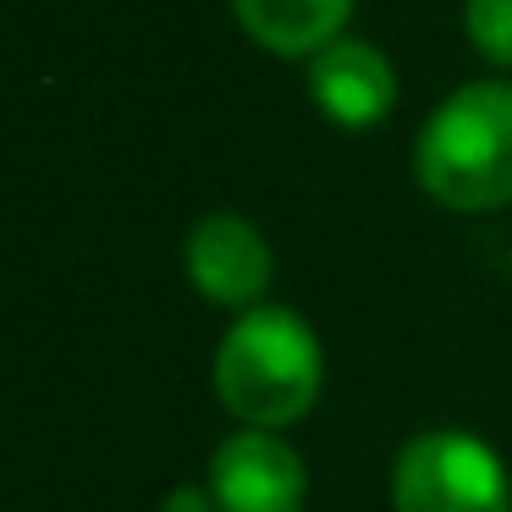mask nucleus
Listing matches in <instances>:
<instances>
[{"instance_id":"39448f33","label":"nucleus","mask_w":512,"mask_h":512,"mask_svg":"<svg viewBox=\"0 0 512 512\" xmlns=\"http://www.w3.org/2000/svg\"><path fill=\"white\" fill-rule=\"evenodd\" d=\"M270 243L243 215H204L188 232V281L221 309H254L270 287Z\"/></svg>"},{"instance_id":"423d86ee","label":"nucleus","mask_w":512,"mask_h":512,"mask_svg":"<svg viewBox=\"0 0 512 512\" xmlns=\"http://www.w3.org/2000/svg\"><path fill=\"white\" fill-rule=\"evenodd\" d=\"M309 94L331 122L358 133V127H380L391 116V105H397V72L364 39H336V45H325L314 56Z\"/></svg>"},{"instance_id":"0eeeda50","label":"nucleus","mask_w":512,"mask_h":512,"mask_svg":"<svg viewBox=\"0 0 512 512\" xmlns=\"http://www.w3.org/2000/svg\"><path fill=\"white\" fill-rule=\"evenodd\" d=\"M248 39L276 56H320L342 39V23L353 17V0H232Z\"/></svg>"},{"instance_id":"7ed1b4c3","label":"nucleus","mask_w":512,"mask_h":512,"mask_svg":"<svg viewBox=\"0 0 512 512\" xmlns=\"http://www.w3.org/2000/svg\"><path fill=\"white\" fill-rule=\"evenodd\" d=\"M391 501L397 512H512V485L479 435L430 430L402 446L391 468Z\"/></svg>"},{"instance_id":"1a4fd4ad","label":"nucleus","mask_w":512,"mask_h":512,"mask_svg":"<svg viewBox=\"0 0 512 512\" xmlns=\"http://www.w3.org/2000/svg\"><path fill=\"white\" fill-rule=\"evenodd\" d=\"M160 512H221V507H215V496H210V490L182 485V490H171V496H166V507H160Z\"/></svg>"},{"instance_id":"20e7f679","label":"nucleus","mask_w":512,"mask_h":512,"mask_svg":"<svg viewBox=\"0 0 512 512\" xmlns=\"http://www.w3.org/2000/svg\"><path fill=\"white\" fill-rule=\"evenodd\" d=\"M210 496L221 512H303L309 474L276 430H243L215 452Z\"/></svg>"},{"instance_id":"f257e3e1","label":"nucleus","mask_w":512,"mask_h":512,"mask_svg":"<svg viewBox=\"0 0 512 512\" xmlns=\"http://www.w3.org/2000/svg\"><path fill=\"white\" fill-rule=\"evenodd\" d=\"M325 380L320 336L292 309H248L215 353V391L248 430H287L314 408Z\"/></svg>"},{"instance_id":"f03ea898","label":"nucleus","mask_w":512,"mask_h":512,"mask_svg":"<svg viewBox=\"0 0 512 512\" xmlns=\"http://www.w3.org/2000/svg\"><path fill=\"white\" fill-rule=\"evenodd\" d=\"M419 182L446 210L512 204V83H468L419 133Z\"/></svg>"},{"instance_id":"6e6552de","label":"nucleus","mask_w":512,"mask_h":512,"mask_svg":"<svg viewBox=\"0 0 512 512\" xmlns=\"http://www.w3.org/2000/svg\"><path fill=\"white\" fill-rule=\"evenodd\" d=\"M468 39L490 67H512V0H468Z\"/></svg>"}]
</instances>
